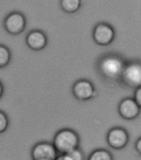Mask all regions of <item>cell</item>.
<instances>
[{"label": "cell", "mask_w": 141, "mask_h": 160, "mask_svg": "<svg viewBox=\"0 0 141 160\" xmlns=\"http://www.w3.org/2000/svg\"><path fill=\"white\" fill-rule=\"evenodd\" d=\"M122 58L115 54H108L100 60L98 68L100 73L109 81H120L125 65Z\"/></svg>", "instance_id": "cell-1"}, {"label": "cell", "mask_w": 141, "mask_h": 160, "mask_svg": "<svg viewBox=\"0 0 141 160\" xmlns=\"http://www.w3.org/2000/svg\"><path fill=\"white\" fill-rule=\"evenodd\" d=\"M79 135L74 130L70 128H63L55 134L52 144L57 152L67 153L76 148L79 147Z\"/></svg>", "instance_id": "cell-2"}, {"label": "cell", "mask_w": 141, "mask_h": 160, "mask_svg": "<svg viewBox=\"0 0 141 160\" xmlns=\"http://www.w3.org/2000/svg\"><path fill=\"white\" fill-rule=\"evenodd\" d=\"M120 81L125 86L136 88L141 86V62L131 61L125 63L122 72Z\"/></svg>", "instance_id": "cell-3"}, {"label": "cell", "mask_w": 141, "mask_h": 160, "mask_svg": "<svg viewBox=\"0 0 141 160\" xmlns=\"http://www.w3.org/2000/svg\"><path fill=\"white\" fill-rule=\"evenodd\" d=\"M4 28L8 33L17 35L24 31L27 21L22 12H12L7 15L4 19Z\"/></svg>", "instance_id": "cell-4"}, {"label": "cell", "mask_w": 141, "mask_h": 160, "mask_svg": "<svg viewBox=\"0 0 141 160\" xmlns=\"http://www.w3.org/2000/svg\"><path fill=\"white\" fill-rule=\"evenodd\" d=\"M115 36L114 28L108 23L100 22L94 28L93 39L97 44L106 46L110 44Z\"/></svg>", "instance_id": "cell-5"}, {"label": "cell", "mask_w": 141, "mask_h": 160, "mask_svg": "<svg viewBox=\"0 0 141 160\" xmlns=\"http://www.w3.org/2000/svg\"><path fill=\"white\" fill-rule=\"evenodd\" d=\"M72 92L75 98L80 101H87L96 95L93 83L87 79L78 80L75 82L72 87Z\"/></svg>", "instance_id": "cell-6"}, {"label": "cell", "mask_w": 141, "mask_h": 160, "mask_svg": "<svg viewBox=\"0 0 141 160\" xmlns=\"http://www.w3.org/2000/svg\"><path fill=\"white\" fill-rule=\"evenodd\" d=\"M107 142L115 149L124 148L129 141V134L125 128L120 127L112 128L107 133Z\"/></svg>", "instance_id": "cell-7"}, {"label": "cell", "mask_w": 141, "mask_h": 160, "mask_svg": "<svg viewBox=\"0 0 141 160\" xmlns=\"http://www.w3.org/2000/svg\"><path fill=\"white\" fill-rule=\"evenodd\" d=\"M58 152L51 142H38L32 148V160H55Z\"/></svg>", "instance_id": "cell-8"}, {"label": "cell", "mask_w": 141, "mask_h": 160, "mask_svg": "<svg viewBox=\"0 0 141 160\" xmlns=\"http://www.w3.org/2000/svg\"><path fill=\"white\" fill-rule=\"evenodd\" d=\"M120 115L126 120H133L138 117L140 112V108L134 99L127 98L120 102L118 108Z\"/></svg>", "instance_id": "cell-9"}, {"label": "cell", "mask_w": 141, "mask_h": 160, "mask_svg": "<svg viewBox=\"0 0 141 160\" xmlns=\"http://www.w3.org/2000/svg\"><path fill=\"white\" fill-rule=\"evenodd\" d=\"M26 43L31 49L39 51L47 46V38L42 31L33 30L27 34L26 38Z\"/></svg>", "instance_id": "cell-10"}, {"label": "cell", "mask_w": 141, "mask_h": 160, "mask_svg": "<svg viewBox=\"0 0 141 160\" xmlns=\"http://www.w3.org/2000/svg\"><path fill=\"white\" fill-rule=\"evenodd\" d=\"M60 6L65 12L74 13L82 7V0H60Z\"/></svg>", "instance_id": "cell-11"}, {"label": "cell", "mask_w": 141, "mask_h": 160, "mask_svg": "<svg viewBox=\"0 0 141 160\" xmlns=\"http://www.w3.org/2000/svg\"><path fill=\"white\" fill-rule=\"evenodd\" d=\"M87 160H113V156L108 150L101 148L94 150Z\"/></svg>", "instance_id": "cell-12"}, {"label": "cell", "mask_w": 141, "mask_h": 160, "mask_svg": "<svg viewBox=\"0 0 141 160\" xmlns=\"http://www.w3.org/2000/svg\"><path fill=\"white\" fill-rule=\"evenodd\" d=\"M11 59V52L6 46L0 45V68L6 67Z\"/></svg>", "instance_id": "cell-13"}, {"label": "cell", "mask_w": 141, "mask_h": 160, "mask_svg": "<svg viewBox=\"0 0 141 160\" xmlns=\"http://www.w3.org/2000/svg\"><path fill=\"white\" fill-rule=\"evenodd\" d=\"M67 155L70 160H85L84 153L79 148H76L71 152H67Z\"/></svg>", "instance_id": "cell-14"}, {"label": "cell", "mask_w": 141, "mask_h": 160, "mask_svg": "<svg viewBox=\"0 0 141 160\" xmlns=\"http://www.w3.org/2000/svg\"><path fill=\"white\" fill-rule=\"evenodd\" d=\"M9 124V121H8V118L4 112L0 111V133L4 132L7 129Z\"/></svg>", "instance_id": "cell-15"}, {"label": "cell", "mask_w": 141, "mask_h": 160, "mask_svg": "<svg viewBox=\"0 0 141 160\" xmlns=\"http://www.w3.org/2000/svg\"><path fill=\"white\" fill-rule=\"evenodd\" d=\"M134 99L136 102L137 104L139 105V107L141 108V86L135 88Z\"/></svg>", "instance_id": "cell-16"}, {"label": "cell", "mask_w": 141, "mask_h": 160, "mask_svg": "<svg viewBox=\"0 0 141 160\" xmlns=\"http://www.w3.org/2000/svg\"><path fill=\"white\" fill-rule=\"evenodd\" d=\"M135 149H136L137 152L141 155V137L138 138L135 142Z\"/></svg>", "instance_id": "cell-17"}, {"label": "cell", "mask_w": 141, "mask_h": 160, "mask_svg": "<svg viewBox=\"0 0 141 160\" xmlns=\"http://www.w3.org/2000/svg\"><path fill=\"white\" fill-rule=\"evenodd\" d=\"M55 160H70L67 153H60L59 155H57V158H55Z\"/></svg>", "instance_id": "cell-18"}, {"label": "cell", "mask_w": 141, "mask_h": 160, "mask_svg": "<svg viewBox=\"0 0 141 160\" xmlns=\"http://www.w3.org/2000/svg\"><path fill=\"white\" fill-rule=\"evenodd\" d=\"M2 93H3V86H2V82L0 81V98H2Z\"/></svg>", "instance_id": "cell-19"}]
</instances>
